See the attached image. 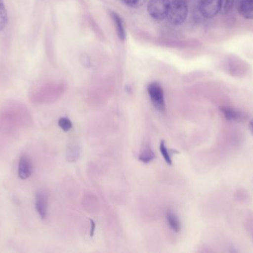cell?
Listing matches in <instances>:
<instances>
[{
	"instance_id": "5",
	"label": "cell",
	"mask_w": 253,
	"mask_h": 253,
	"mask_svg": "<svg viewBox=\"0 0 253 253\" xmlns=\"http://www.w3.org/2000/svg\"><path fill=\"white\" fill-rule=\"evenodd\" d=\"M36 209L42 219H45L48 208V196L44 190H40L36 194Z\"/></svg>"
},
{
	"instance_id": "16",
	"label": "cell",
	"mask_w": 253,
	"mask_h": 253,
	"mask_svg": "<svg viewBox=\"0 0 253 253\" xmlns=\"http://www.w3.org/2000/svg\"><path fill=\"white\" fill-rule=\"evenodd\" d=\"M234 0H222V11L224 13H229L233 7Z\"/></svg>"
},
{
	"instance_id": "4",
	"label": "cell",
	"mask_w": 253,
	"mask_h": 253,
	"mask_svg": "<svg viewBox=\"0 0 253 253\" xmlns=\"http://www.w3.org/2000/svg\"><path fill=\"white\" fill-rule=\"evenodd\" d=\"M199 10L204 17H215L222 10V0H201Z\"/></svg>"
},
{
	"instance_id": "10",
	"label": "cell",
	"mask_w": 253,
	"mask_h": 253,
	"mask_svg": "<svg viewBox=\"0 0 253 253\" xmlns=\"http://www.w3.org/2000/svg\"><path fill=\"white\" fill-rule=\"evenodd\" d=\"M112 17L116 27H117V34H118L119 37H120V40H126V32L123 20H122L120 16L116 13H112Z\"/></svg>"
},
{
	"instance_id": "18",
	"label": "cell",
	"mask_w": 253,
	"mask_h": 253,
	"mask_svg": "<svg viewBox=\"0 0 253 253\" xmlns=\"http://www.w3.org/2000/svg\"><path fill=\"white\" fill-rule=\"evenodd\" d=\"M250 128H251V132H252L253 135V120L250 123Z\"/></svg>"
},
{
	"instance_id": "2",
	"label": "cell",
	"mask_w": 253,
	"mask_h": 253,
	"mask_svg": "<svg viewBox=\"0 0 253 253\" xmlns=\"http://www.w3.org/2000/svg\"><path fill=\"white\" fill-rule=\"evenodd\" d=\"M147 92L153 106L160 112L164 113L166 110L165 95L162 86L157 82H153L147 86Z\"/></svg>"
},
{
	"instance_id": "17",
	"label": "cell",
	"mask_w": 253,
	"mask_h": 253,
	"mask_svg": "<svg viewBox=\"0 0 253 253\" xmlns=\"http://www.w3.org/2000/svg\"><path fill=\"white\" fill-rule=\"evenodd\" d=\"M90 225H91V230H90V236L93 237L94 235L95 229H96V224H95L94 221L92 219H90Z\"/></svg>"
},
{
	"instance_id": "11",
	"label": "cell",
	"mask_w": 253,
	"mask_h": 253,
	"mask_svg": "<svg viewBox=\"0 0 253 253\" xmlns=\"http://www.w3.org/2000/svg\"><path fill=\"white\" fill-rule=\"evenodd\" d=\"M8 22V16L5 8L4 1L0 0V31H2L7 26Z\"/></svg>"
},
{
	"instance_id": "3",
	"label": "cell",
	"mask_w": 253,
	"mask_h": 253,
	"mask_svg": "<svg viewBox=\"0 0 253 253\" xmlns=\"http://www.w3.org/2000/svg\"><path fill=\"white\" fill-rule=\"evenodd\" d=\"M169 0H150L147 4L149 14L156 19H164L168 16Z\"/></svg>"
},
{
	"instance_id": "14",
	"label": "cell",
	"mask_w": 253,
	"mask_h": 253,
	"mask_svg": "<svg viewBox=\"0 0 253 253\" xmlns=\"http://www.w3.org/2000/svg\"><path fill=\"white\" fill-rule=\"evenodd\" d=\"M221 111L224 113L226 118L229 120H236V119L240 117L239 113L236 111V110L232 109V108H221Z\"/></svg>"
},
{
	"instance_id": "15",
	"label": "cell",
	"mask_w": 253,
	"mask_h": 253,
	"mask_svg": "<svg viewBox=\"0 0 253 253\" xmlns=\"http://www.w3.org/2000/svg\"><path fill=\"white\" fill-rule=\"evenodd\" d=\"M126 5L131 7H137L142 5L146 0H123Z\"/></svg>"
},
{
	"instance_id": "7",
	"label": "cell",
	"mask_w": 253,
	"mask_h": 253,
	"mask_svg": "<svg viewBox=\"0 0 253 253\" xmlns=\"http://www.w3.org/2000/svg\"><path fill=\"white\" fill-rule=\"evenodd\" d=\"M238 12L245 19H253V0H242L238 5Z\"/></svg>"
},
{
	"instance_id": "12",
	"label": "cell",
	"mask_w": 253,
	"mask_h": 253,
	"mask_svg": "<svg viewBox=\"0 0 253 253\" xmlns=\"http://www.w3.org/2000/svg\"><path fill=\"white\" fill-rule=\"evenodd\" d=\"M160 152L162 153V156H163L164 159L168 164L172 165V158H171L170 154H169V150L167 148L166 145H165V141H162L160 143Z\"/></svg>"
},
{
	"instance_id": "6",
	"label": "cell",
	"mask_w": 253,
	"mask_h": 253,
	"mask_svg": "<svg viewBox=\"0 0 253 253\" xmlns=\"http://www.w3.org/2000/svg\"><path fill=\"white\" fill-rule=\"evenodd\" d=\"M33 172V163L28 156L22 155L18 165V176L20 179L26 180L31 177Z\"/></svg>"
},
{
	"instance_id": "8",
	"label": "cell",
	"mask_w": 253,
	"mask_h": 253,
	"mask_svg": "<svg viewBox=\"0 0 253 253\" xmlns=\"http://www.w3.org/2000/svg\"><path fill=\"white\" fill-rule=\"evenodd\" d=\"M155 154L152 150L151 147L149 144H145L142 147L141 154L138 157V160L144 163H148L151 162L155 158Z\"/></svg>"
},
{
	"instance_id": "1",
	"label": "cell",
	"mask_w": 253,
	"mask_h": 253,
	"mask_svg": "<svg viewBox=\"0 0 253 253\" xmlns=\"http://www.w3.org/2000/svg\"><path fill=\"white\" fill-rule=\"evenodd\" d=\"M188 15V6L184 0H173L169 4L168 10V20L172 25H178L182 24Z\"/></svg>"
},
{
	"instance_id": "9",
	"label": "cell",
	"mask_w": 253,
	"mask_h": 253,
	"mask_svg": "<svg viewBox=\"0 0 253 253\" xmlns=\"http://www.w3.org/2000/svg\"><path fill=\"white\" fill-rule=\"evenodd\" d=\"M167 220L170 228L175 233H178L181 230V223L176 214L173 211L168 210L167 212Z\"/></svg>"
},
{
	"instance_id": "13",
	"label": "cell",
	"mask_w": 253,
	"mask_h": 253,
	"mask_svg": "<svg viewBox=\"0 0 253 253\" xmlns=\"http://www.w3.org/2000/svg\"><path fill=\"white\" fill-rule=\"evenodd\" d=\"M58 125L64 132H68L73 128L72 122L68 117H61L58 122Z\"/></svg>"
}]
</instances>
